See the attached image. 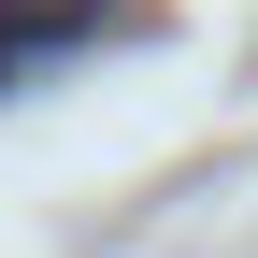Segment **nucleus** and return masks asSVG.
<instances>
[{"mask_svg": "<svg viewBox=\"0 0 258 258\" xmlns=\"http://www.w3.org/2000/svg\"><path fill=\"white\" fill-rule=\"evenodd\" d=\"M101 29H129L115 0H0V86H29L43 57H72V43H101Z\"/></svg>", "mask_w": 258, "mask_h": 258, "instance_id": "f257e3e1", "label": "nucleus"}]
</instances>
